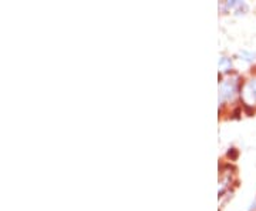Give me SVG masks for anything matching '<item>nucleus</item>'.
<instances>
[]
</instances>
